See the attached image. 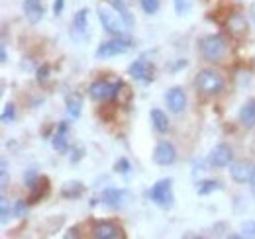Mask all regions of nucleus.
Here are the masks:
<instances>
[{
    "instance_id": "f257e3e1",
    "label": "nucleus",
    "mask_w": 255,
    "mask_h": 239,
    "mask_svg": "<svg viewBox=\"0 0 255 239\" xmlns=\"http://www.w3.org/2000/svg\"><path fill=\"white\" fill-rule=\"evenodd\" d=\"M228 51V43L220 33H210L200 41V53L204 61H220Z\"/></svg>"
},
{
    "instance_id": "f03ea898",
    "label": "nucleus",
    "mask_w": 255,
    "mask_h": 239,
    "mask_svg": "<svg viewBox=\"0 0 255 239\" xmlns=\"http://www.w3.org/2000/svg\"><path fill=\"white\" fill-rule=\"evenodd\" d=\"M129 49H131V41H129V39L114 37V39H108V41L100 43L95 55H96V59H112V57L124 55Z\"/></svg>"
},
{
    "instance_id": "7ed1b4c3",
    "label": "nucleus",
    "mask_w": 255,
    "mask_h": 239,
    "mask_svg": "<svg viewBox=\"0 0 255 239\" xmlns=\"http://www.w3.org/2000/svg\"><path fill=\"white\" fill-rule=\"evenodd\" d=\"M196 87H198L200 92H204V94H208V96H214V94L222 92L224 81L216 71H212V69H202V71L196 75Z\"/></svg>"
},
{
    "instance_id": "20e7f679",
    "label": "nucleus",
    "mask_w": 255,
    "mask_h": 239,
    "mask_svg": "<svg viewBox=\"0 0 255 239\" xmlns=\"http://www.w3.org/2000/svg\"><path fill=\"white\" fill-rule=\"evenodd\" d=\"M98 20H100V24H102V28H104L106 33H110L114 37H122L124 35L126 22L122 20L120 14H114L112 10H108L104 6H98Z\"/></svg>"
},
{
    "instance_id": "39448f33",
    "label": "nucleus",
    "mask_w": 255,
    "mask_h": 239,
    "mask_svg": "<svg viewBox=\"0 0 255 239\" xmlns=\"http://www.w3.org/2000/svg\"><path fill=\"white\" fill-rule=\"evenodd\" d=\"M171 186H173V180L171 179H161L157 180L151 190H149V198L153 204H157L161 208H171L173 206V192H171Z\"/></svg>"
},
{
    "instance_id": "423d86ee",
    "label": "nucleus",
    "mask_w": 255,
    "mask_h": 239,
    "mask_svg": "<svg viewBox=\"0 0 255 239\" xmlns=\"http://www.w3.org/2000/svg\"><path fill=\"white\" fill-rule=\"evenodd\" d=\"M124 81H116V83H108V81H95L89 89V94L95 98V100H100V102H106V100H112L116 98L118 94V89L122 87Z\"/></svg>"
},
{
    "instance_id": "0eeeda50",
    "label": "nucleus",
    "mask_w": 255,
    "mask_h": 239,
    "mask_svg": "<svg viewBox=\"0 0 255 239\" xmlns=\"http://www.w3.org/2000/svg\"><path fill=\"white\" fill-rule=\"evenodd\" d=\"M93 236L96 239H118V238H126L122 228L110 220H100L96 222L95 228H93Z\"/></svg>"
},
{
    "instance_id": "6e6552de",
    "label": "nucleus",
    "mask_w": 255,
    "mask_h": 239,
    "mask_svg": "<svg viewBox=\"0 0 255 239\" xmlns=\"http://www.w3.org/2000/svg\"><path fill=\"white\" fill-rule=\"evenodd\" d=\"M129 192L124 190V188H106L102 192V202L112 210L124 208L128 202H129Z\"/></svg>"
},
{
    "instance_id": "1a4fd4ad",
    "label": "nucleus",
    "mask_w": 255,
    "mask_h": 239,
    "mask_svg": "<svg viewBox=\"0 0 255 239\" xmlns=\"http://www.w3.org/2000/svg\"><path fill=\"white\" fill-rule=\"evenodd\" d=\"M232 157H234L232 147H230L228 143H218L214 149L210 151L208 163H210L212 167H216V169H222V167H228V165L232 163Z\"/></svg>"
},
{
    "instance_id": "9d476101",
    "label": "nucleus",
    "mask_w": 255,
    "mask_h": 239,
    "mask_svg": "<svg viewBox=\"0 0 255 239\" xmlns=\"http://www.w3.org/2000/svg\"><path fill=\"white\" fill-rule=\"evenodd\" d=\"M165 100H167V106L173 114H181L187 108V94L181 87H173V89L167 90Z\"/></svg>"
},
{
    "instance_id": "9b49d317",
    "label": "nucleus",
    "mask_w": 255,
    "mask_h": 239,
    "mask_svg": "<svg viewBox=\"0 0 255 239\" xmlns=\"http://www.w3.org/2000/svg\"><path fill=\"white\" fill-rule=\"evenodd\" d=\"M175 159H177V149L173 147V143H169V141H159V143L155 145V149H153V163L165 167V165H173Z\"/></svg>"
},
{
    "instance_id": "f8f14e48",
    "label": "nucleus",
    "mask_w": 255,
    "mask_h": 239,
    "mask_svg": "<svg viewBox=\"0 0 255 239\" xmlns=\"http://www.w3.org/2000/svg\"><path fill=\"white\" fill-rule=\"evenodd\" d=\"M128 73H129V77L135 79V81H145V83H147V81L153 79V67L149 65L147 59H135L129 65Z\"/></svg>"
},
{
    "instance_id": "ddd939ff",
    "label": "nucleus",
    "mask_w": 255,
    "mask_h": 239,
    "mask_svg": "<svg viewBox=\"0 0 255 239\" xmlns=\"http://www.w3.org/2000/svg\"><path fill=\"white\" fill-rule=\"evenodd\" d=\"M252 167L248 161H236V163H230V175L236 182H250L252 179Z\"/></svg>"
},
{
    "instance_id": "4468645a",
    "label": "nucleus",
    "mask_w": 255,
    "mask_h": 239,
    "mask_svg": "<svg viewBox=\"0 0 255 239\" xmlns=\"http://www.w3.org/2000/svg\"><path fill=\"white\" fill-rule=\"evenodd\" d=\"M67 133H69V121H61L57 125V131L51 139V145L57 153H65L69 149V139H67Z\"/></svg>"
},
{
    "instance_id": "2eb2a0df",
    "label": "nucleus",
    "mask_w": 255,
    "mask_h": 239,
    "mask_svg": "<svg viewBox=\"0 0 255 239\" xmlns=\"http://www.w3.org/2000/svg\"><path fill=\"white\" fill-rule=\"evenodd\" d=\"M49 194V179L47 177H39L35 182V186L30 188V196H28V204H37L41 198H45Z\"/></svg>"
},
{
    "instance_id": "dca6fc26",
    "label": "nucleus",
    "mask_w": 255,
    "mask_h": 239,
    "mask_svg": "<svg viewBox=\"0 0 255 239\" xmlns=\"http://www.w3.org/2000/svg\"><path fill=\"white\" fill-rule=\"evenodd\" d=\"M24 14L30 24H37L43 18V6L41 0H24Z\"/></svg>"
},
{
    "instance_id": "f3484780",
    "label": "nucleus",
    "mask_w": 255,
    "mask_h": 239,
    "mask_svg": "<svg viewBox=\"0 0 255 239\" xmlns=\"http://www.w3.org/2000/svg\"><path fill=\"white\" fill-rule=\"evenodd\" d=\"M226 26H228V30L234 37H242V35L248 33V22H246V18L242 14H232L228 18Z\"/></svg>"
},
{
    "instance_id": "a211bd4d",
    "label": "nucleus",
    "mask_w": 255,
    "mask_h": 239,
    "mask_svg": "<svg viewBox=\"0 0 255 239\" xmlns=\"http://www.w3.org/2000/svg\"><path fill=\"white\" fill-rule=\"evenodd\" d=\"M65 108H67V114L73 120H77L83 112V96L79 92H71L67 94L65 98Z\"/></svg>"
},
{
    "instance_id": "6ab92c4d",
    "label": "nucleus",
    "mask_w": 255,
    "mask_h": 239,
    "mask_svg": "<svg viewBox=\"0 0 255 239\" xmlns=\"http://www.w3.org/2000/svg\"><path fill=\"white\" fill-rule=\"evenodd\" d=\"M240 123L248 129L255 127V98L246 102L242 108H240Z\"/></svg>"
},
{
    "instance_id": "aec40b11",
    "label": "nucleus",
    "mask_w": 255,
    "mask_h": 239,
    "mask_svg": "<svg viewBox=\"0 0 255 239\" xmlns=\"http://www.w3.org/2000/svg\"><path fill=\"white\" fill-rule=\"evenodd\" d=\"M85 192V186L81 180H67L63 186H61V196L67 200H75V198H81Z\"/></svg>"
},
{
    "instance_id": "412c9836",
    "label": "nucleus",
    "mask_w": 255,
    "mask_h": 239,
    "mask_svg": "<svg viewBox=\"0 0 255 239\" xmlns=\"http://www.w3.org/2000/svg\"><path fill=\"white\" fill-rule=\"evenodd\" d=\"M73 31L87 35L89 33V8H81L73 18Z\"/></svg>"
},
{
    "instance_id": "4be33fe9",
    "label": "nucleus",
    "mask_w": 255,
    "mask_h": 239,
    "mask_svg": "<svg viewBox=\"0 0 255 239\" xmlns=\"http://www.w3.org/2000/svg\"><path fill=\"white\" fill-rule=\"evenodd\" d=\"M151 123H153V127L159 131V133H167L169 131V118H167V114L159 110V108H153L151 110Z\"/></svg>"
},
{
    "instance_id": "5701e85b",
    "label": "nucleus",
    "mask_w": 255,
    "mask_h": 239,
    "mask_svg": "<svg viewBox=\"0 0 255 239\" xmlns=\"http://www.w3.org/2000/svg\"><path fill=\"white\" fill-rule=\"evenodd\" d=\"M108 2H110V6L122 16V20L126 22L128 28H131V26H133V18H131V14H129V10H128L126 2H124V0H108Z\"/></svg>"
},
{
    "instance_id": "b1692460",
    "label": "nucleus",
    "mask_w": 255,
    "mask_h": 239,
    "mask_svg": "<svg viewBox=\"0 0 255 239\" xmlns=\"http://www.w3.org/2000/svg\"><path fill=\"white\" fill-rule=\"evenodd\" d=\"M218 188H220V182H216V180H200L196 184V192L200 196H206V194H210V192H214Z\"/></svg>"
},
{
    "instance_id": "393cba45",
    "label": "nucleus",
    "mask_w": 255,
    "mask_h": 239,
    "mask_svg": "<svg viewBox=\"0 0 255 239\" xmlns=\"http://www.w3.org/2000/svg\"><path fill=\"white\" fill-rule=\"evenodd\" d=\"M177 16H187L192 10V0H173Z\"/></svg>"
},
{
    "instance_id": "a878e982",
    "label": "nucleus",
    "mask_w": 255,
    "mask_h": 239,
    "mask_svg": "<svg viewBox=\"0 0 255 239\" xmlns=\"http://www.w3.org/2000/svg\"><path fill=\"white\" fill-rule=\"evenodd\" d=\"M116 100L120 102V106H128V104H129V100H131V90H129V87H126L124 83H122V87L118 89Z\"/></svg>"
},
{
    "instance_id": "bb28decb",
    "label": "nucleus",
    "mask_w": 255,
    "mask_h": 239,
    "mask_svg": "<svg viewBox=\"0 0 255 239\" xmlns=\"http://www.w3.org/2000/svg\"><path fill=\"white\" fill-rule=\"evenodd\" d=\"M37 180H39V173H37V169H35V167L28 169V171H26V175H24V182H26V186H28V188H33Z\"/></svg>"
},
{
    "instance_id": "cd10ccee",
    "label": "nucleus",
    "mask_w": 255,
    "mask_h": 239,
    "mask_svg": "<svg viewBox=\"0 0 255 239\" xmlns=\"http://www.w3.org/2000/svg\"><path fill=\"white\" fill-rule=\"evenodd\" d=\"M14 114H16V108H14V104L12 102H8V104H4V110H2V123H10L12 120H14Z\"/></svg>"
},
{
    "instance_id": "c85d7f7f",
    "label": "nucleus",
    "mask_w": 255,
    "mask_h": 239,
    "mask_svg": "<svg viewBox=\"0 0 255 239\" xmlns=\"http://www.w3.org/2000/svg\"><path fill=\"white\" fill-rule=\"evenodd\" d=\"M145 14H155L159 10V0H139Z\"/></svg>"
},
{
    "instance_id": "c756f323",
    "label": "nucleus",
    "mask_w": 255,
    "mask_h": 239,
    "mask_svg": "<svg viewBox=\"0 0 255 239\" xmlns=\"http://www.w3.org/2000/svg\"><path fill=\"white\" fill-rule=\"evenodd\" d=\"M129 169H131V167H129V161H128L126 157L118 159V161H116V165H114V171H116V173H120V175H128V173H129Z\"/></svg>"
},
{
    "instance_id": "7c9ffc66",
    "label": "nucleus",
    "mask_w": 255,
    "mask_h": 239,
    "mask_svg": "<svg viewBox=\"0 0 255 239\" xmlns=\"http://www.w3.org/2000/svg\"><path fill=\"white\" fill-rule=\"evenodd\" d=\"M14 214H16V218H24V216L28 214V204H26L24 200H18V202L14 204Z\"/></svg>"
},
{
    "instance_id": "2f4dec72",
    "label": "nucleus",
    "mask_w": 255,
    "mask_h": 239,
    "mask_svg": "<svg viewBox=\"0 0 255 239\" xmlns=\"http://www.w3.org/2000/svg\"><path fill=\"white\" fill-rule=\"evenodd\" d=\"M49 73H51L49 65H41V67L37 69V83H45V81L49 79Z\"/></svg>"
},
{
    "instance_id": "473e14b6",
    "label": "nucleus",
    "mask_w": 255,
    "mask_h": 239,
    "mask_svg": "<svg viewBox=\"0 0 255 239\" xmlns=\"http://www.w3.org/2000/svg\"><path fill=\"white\" fill-rule=\"evenodd\" d=\"M242 232H244V238H255V222H244Z\"/></svg>"
},
{
    "instance_id": "72a5a7b5",
    "label": "nucleus",
    "mask_w": 255,
    "mask_h": 239,
    "mask_svg": "<svg viewBox=\"0 0 255 239\" xmlns=\"http://www.w3.org/2000/svg\"><path fill=\"white\" fill-rule=\"evenodd\" d=\"M0 204H2V218H0V222H2V226L8 222V216H10V208H8V202H6V196L2 194V198H0Z\"/></svg>"
},
{
    "instance_id": "f704fd0d",
    "label": "nucleus",
    "mask_w": 255,
    "mask_h": 239,
    "mask_svg": "<svg viewBox=\"0 0 255 239\" xmlns=\"http://www.w3.org/2000/svg\"><path fill=\"white\" fill-rule=\"evenodd\" d=\"M0 175H2V192H4V190H6V186H8V165H6V161H2Z\"/></svg>"
},
{
    "instance_id": "c9c22d12",
    "label": "nucleus",
    "mask_w": 255,
    "mask_h": 239,
    "mask_svg": "<svg viewBox=\"0 0 255 239\" xmlns=\"http://www.w3.org/2000/svg\"><path fill=\"white\" fill-rule=\"evenodd\" d=\"M63 6H65V0H55V2H53V14L59 16V14L63 12Z\"/></svg>"
},
{
    "instance_id": "e433bc0d",
    "label": "nucleus",
    "mask_w": 255,
    "mask_h": 239,
    "mask_svg": "<svg viewBox=\"0 0 255 239\" xmlns=\"http://www.w3.org/2000/svg\"><path fill=\"white\" fill-rule=\"evenodd\" d=\"M81 234H79V228H69L67 230V234H65V238L69 239V238H79Z\"/></svg>"
},
{
    "instance_id": "4c0bfd02",
    "label": "nucleus",
    "mask_w": 255,
    "mask_h": 239,
    "mask_svg": "<svg viewBox=\"0 0 255 239\" xmlns=\"http://www.w3.org/2000/svg\"><path fill=\"white\" fill-rule=\"evenodd\" d=\"M0 61H2V63L8 61V53H6V47H4V45H2V51H0Z\"/></svg>"
},
{
    "instance_id": "58836bf2",
    "label": "nucleus",
    "mask_w": 255,
    "mask_h": 239,
    "mask_svg": "<svg viewBox=\"0 0 255 239\" xmlns=\"http://www.w3.org/2000/svg\"><path fill=\"white\" fill-rule=\"evenodd\" d=\"M250 186H252V192L255 194V167H254V171H252V179H250Z\"/></svg>"
}]
</instances>
